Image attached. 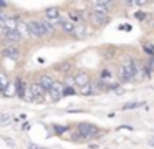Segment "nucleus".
I'll return each mask as SVG.
<instances>
[{
    "label": "nucleus",
    "mask_w": 154,
    "mask_h": 149,
    "mask_svg": "<svg viewBox=\"0 0 154 149\" xmlns=\"http://www.w3.org/2000/svg\"><path fill=\"white\" fill-rule=\"evenodd\" d=\"M27 26H28L30 35L37 36V38L38 36L50 35V33H53V30H55L47 20H30V22H27Z\"/></svg>",
    "instance_id": "obj_1"
},
{
    "label": "nucleus",
    "mask_w": 154,
    "mask_h": 149,
    "mask_svg": "<svg viewBox=\"0 0 154 149\" xmlns=\"http://www.w3.org/2000/svg\"><path fill=\"white\" fill-rule=\"evenodd\" d=\"M121 83H129L134 81V60L133 58H126L121 63L119 70H118Z\"/></svg>",
    "instance_id": "obj_2"
},
{
    "label": "nucleus",
    "mask_w": 154,
    "mask_h": 149,
    "mask_svg": "<svg viewBox=\"0 0 154 149\" xmlns=\"http://www.w3.org/2000/svg\"><path fill=\"white\" fill-rule=\"evenodd\" d=\"M78 131H80V136H83L85 139H90V138H94L98 134V128L90 123H81L78 126Z\"/></svg>",
    "instance_id": "obj_3"
},
{
    "label": "nucleus",
    "mask_w": 154,
    "mask_h": 149,
    "mask_svg": "<svg viewBox=\"0 0 154 149\" xmlns=\"http://www.w3.org/2000/svg\"><path fill=\"white\" fill-rule=\"evenodd\" d=\"M63 88H65V86L61 85V83H57V81L53 83V86L47 91L51 101H60V99L63 98Z\"/></svg>",
    "instance_id": "obj_4"
},
{
    "label": "nucleus",
    "mask_w": 154,
    "mask_h": 149,
    "mask_svg": "<svg viewBox=\"0 0 154 149\" xmlns=\"http://www.w3.org/2000/svg\"><path fill=\"white\" fill-rule=\"evenodd\" d=\"M28 89H30L32 96H33V99H32V103H43V88H42L38 83H32L30 86H28Z\"/></svg>",
    "instance_id": "obj_5"
},
{
    "label": "nucleus",
    "mask_w": 154,
    "mask_h": 149,
    "mask_svg": "<svg viewBox=\"0 0 154 149\" xmlns=\"http://www.w3.org/2000/svg\"><path fill=\"white\" fill-rule=\"evenodd\" d=\"M90 20H91V23H93L94 26H104L108 23V15L106 13H101V12H91V15H90Z\"/></svg>",
    "instance_id": "obj_6"
},
{
    "label": "nucleus",
    "mask_w": 154,
    "mask_h": 149,
    "mask_svg": "<svg viewBox=\"0 0 154 149\" xmlns=\"http://www.w3.org/2000/svg\"><path fill=\"white\" fill-rule=\"evenodd\" d=\"M90 75H88L86 71H78L76 75H75V86H78V88H81V86H85L86 83H90Z\"/></svg>",
    "instance_id": "obj_7"
},
{
    "label": "nucleus",
    "mask_w": 154,
    "mask_h": 149,
    "mask_svg": "<svg viewBox=\"0 0 154 149\" xmlns=\"http://www.w3.org/2000/svg\"><path fill=\"white\" fill-rule=\"evenodd\" d=\"M38 85L42 86V88H43V91H48V89L51 88V86H53V83H55V79L51 78V76H48V75H42L40 78H38Z\"/></svg>",
    "instance_id": "obj_8"
},
{
    "label": "nucleus",
    "mask_w": 154,
    "mask_h": 149,
    "mask_svg": "<svg viewBox=\"0 0 154 149\" xmlns=\"http://www.w3.org/2000/svg\"><path fill=\"white\" fill-rule=\"evenodd\" d=\"M2 95L5 96V98H12V96L17 95V83L15 81H8V85L5 86V89L2 91Z\"/></svg>",
    "instance_id": "obj_9"
},
{
    "label": "nucleus",
    "mask_w": 154,
    "mask_h": 149,
    "mask_svg": "<svg viewBox=\"0 0 154 149\" xmlns=\"http://www.w3.org/2000/svg\"><path fill=\"white\" fill-rule=\"evenodd\" d=\"M4 56H7L8 60H15V61H17V60L20 58V51H18V48H15V46H8V48L4 50Z\"/></svg>",
    "instance_id": "obj_10"
},
{
    "label": "nucleus",
    "mask_w": 154,
    "mask_h": 149,
    "mask_svg": "<svg viewBox=\"0 0 154 149\" xmlns=\"http://www.w3.org/2000/svg\"><path fill=\"white\" fill-rule=\"evenodd\" d=\"M94 91H96V86H94V83H93V81H90V83H86L85 86H81V88H78V93H80V95H83V96L93 95Z\"/></svg>",
    "instance_id": "obj_11"
},
{
    "label": "nucleus",
    "mask_w": 154,
    "mask_h": 149,
    "mask_svg": "<svg viewBox=\"0 0 154 149\" xmlns=\"http://www.w3.org/2000/svg\"><path fill=\"white\" fill-rule=\"evenodd\" d=\"M5 40H7L8 43H15V42H18V40H22V35L17 32V28L7 30V32H5Z\"/></svg>",
    "instance_id": "obj_12"
},
{
    "label": "nucleus",
    "mask_w": 154,
    "mask_h": 149,
    "mask_svg": "<svg viewBox=\"0 0 154 149\" xmlns=\"http://www.w3.org/2000/svg\"><path fill=\"white\" fill-rule=\"evenodd\" d=\"M60 26H61V30H63L65 33H68V35H73V33H75V26H76V25H75L71 20H66V18H65L63 22H61Z\"/></svg>",
    "instance_id": "obj_13"
},
{
    "label": "nucleus",
    "mask_w": 154,
    "mask_h": 149,
    "mask_svg": "<svg viewBox=\"0 0 154 149\" xmlns=\"http://www.w3.org/2000/svg\"><path fill=\"white\" fill-rule=\"evenodd\" d=\"M76 38H86L88 35H90V32H88L86 25H76L75 26V33H73Z\"/></svg>",
    "instance_id": "obj_14"
},
{
    "label": "nucleus",
    "mask_w": 154,
    "mask_h": 149,
    "mask_svg": "<svg viewBox=\"0 0 154 149\" xmlns=\"http://www.w3.org/2000/svg\"><path fill=\"white\" fill-rule=\"evenodd\" d=\"M28 89V85L23 81V79H18L17 81V96H20V98H25V93H27Z\"/></svg>",
    "instance_id": "obj_15"
},
{
    "label": "nucleus",
    "mask_w": 154,
    "mask_h": 149,
    "mask_svg": "<svg viewBox=\"0 0 154 149\" xmlns=\"http://www.w3.org/2000/svg\"><path fill=\"white\" fill-rule=\"evenodd\" d=\"M17 32L22 35V38H23V36H28V35H30V32H28V26H27V23H25V22H18Z\"/></svg>",
    "instance_id": "obj_16"
},
{
    "label": "nucleus",
    "mask_w": 154,
    "mask_h": 149,
    "mask_svg": "<svg viewBox=\"0 0 154 149\" xmlns=\"http://www.w3.org/2000/svg\"><path fill=\"white\" fill-rule=\"evenodd\" d=\"M144 103L143 101H131V103H126L123 106V109H136V108H143Z\"/></svg>",
    "instance_id": "obj_17"
},
{
    "label": "nucleus",
    "mask_w": 154,
    "mask_h": 149,
    "mask_svg": "<svg viewBox=\"0 0 154 149\" xmlns=\"http://www.w3.org/2000/svg\"><path fill=\"white\" fill-rule=\"evenodd\" d=\"M60 15V10L57 8V7H51V8H48L47 12H45V17L47 18H53V17H58Z\"/></svg>",
    "instance_id": "obj_18"
},
{
    "label": "nucleus",
    "mask_w": 154,
    "mask_h": 149,
    "mask_svg": "<svg viewBox=\"0 0 154 149\" xmlns=\"http://www.w3.org/2000/svg\"><path fill=\"white\" fill-rule=\"evenodd\" d=\"M12 119H14L12 114H2L0 116V126H8L12 123Z\"/></svg>",
    "instance_id": "obj_19"
},
{
    "label": "nucleus",
    "mask_w": 154,
    "mask_h": 149,
    "mask_svg": "<svg viewBox=\"0 0 154 149\" xmlns=\"http://www.w3.org/2000/svg\"><path fill=\"white\" fill-rule=\"evenodd\" d=\"M8 81H10V79L7 78V75H4V73H0V93H2V91L5 89V86L8 85Z\"/></svg>",
    "instance_id": "obj_20"
},
{
    "label": "nucleus",
    "mask_w": 154,
    "mask_h": 149,
    "mask_svg": "<svg viewBox=\"0 0 154 149\" xmlns=\"http://www.w3.org/2000/svg\"><path fill=\"white\" fill-rule=\"evenodd\" d=\"M0 138H2V141L7 142V144L10 146V147H15V146H17V142H15L12 138H8V136H0Z\"/></svg>",
    "instance_id": "obj_21"
},
{
    "label": "nucleus",
    "mask_w": 154,
    "mask_h": 149,
    "mask_svg": "<svg viewBox=\"0 0 154 149\" xmlns=\"http://www.w3.org/2000/svg\"><path fill=\"white\" fill-rule=\"evenodd\" d=\"M65 86L75 88V76H66V79H65Z\"/></svg>",
    "instance_id": "obj_22"
},
{
    "label": "nucleus",
    "mask_w": 154,
    "mask_h": 149,
    "mask_svg": "<svg viewBox=\"0 0 154 149\" xmlns=\"http://www.w3.org/2000/svg\"><path fill=\"white\" fill-rule=\"evenodd\" d=\"M27 149H47V147H43V146H40V144H35V142H28Z\"/></svg>",
    "instance_id": "obj_23"
},
{
    "label": "nucleus",
    "mask_w": 154,
    "mask_h": 149,
    "mask_svg": "<svg viewBox=\"0 0 154 149\" xmlns=\"http://www.w3.org/2000/svg\"><path fill=\"white\" fill-rule=\"evenodd\" d=\"M146 3H147V0H133V5H137V7H143Z\"/></svg>",
    "instance_id": "obj_24"
},
{
    "label": "nucleus",
    "mask_w": 154,
    "mask_h": 149,
    "mask_svg": "<svg viewBox=\"0 0 154 149\" xmlns=\"http://www.w3.org/2000/svg\"><path fill=\"white\" fill-rule=\"evenodd\" d=\"M134 17H136L137 20H144V18H146V13H143V12H137Z\"/></svg>",
    "instance_id": "obj_25"
},
{
    "label": "nucleus",
    "mask_w": 154,
    "mask_h": 149,
    "mask_svg": "<svg viewBox=\"0 0 154 149\" xmlns=\"http://www.w3.org/2000/svg\"><path fill=\"white\" fill-rule=\"evenodd\" d=\"M7 18V15L4 13V7H0V20H5Z\"/></svg>",
    "instance_id": "obj_26"
},
{
    "label": "nucleus",
    "mask_w": 154,
    "mask_h": 149,
    "mask_svg": "<svg viewBox=\"0 0 154 149\" xmlns=\"http://www.w3.org/2000/svg\"><path fill=\"white\" fill-rule=\"evenodd\" d=\"M149 71H152V73H154V55H152V58H151V66H149Z\"/></svg>",
    "instance_id": "obj_27"
},
{
    "label": "nucleus",
    "mask_w": 154,
    "mask_h": 149,
    "mask_svg": "<svg viewBox=\"0 0 154 149\" xmlns=\"http://www.w3.org/2000/svg\"><path fill=\"white\" fill-rule=\"evenodd\" d=\"M124 5H128V7H133V0H124Z\"/></svg>",
    "instance_id": "obj_28"
},
{
    "label": "nucleus",
    "mask_w": 154,
    "mask_h": 149,
    "mask_svg": "<svg viewBox=\"0 0 154 149\" xmlns=\"http://www.w3.org/2000/svg\"><path fill=\"white\" fill-rule=\"evenodd\" d=\"M149 144H151V146H154V138H151V139H149Z\"/></svg>",
    "instance_id": "obj_29"
},
{
    "label": "nucleus",
    "mask_w": 154,
    "mask_h": 149,
    "mask_svg": "<svg viewBox=\"0 0 154 149\" xmlns=\"http://www.w3.org/2000/svg\"><path fill=\"white\" fill-rule=\"evenodd\" d=\"M108 2H109V3H113V2H114V0H108Z\"/></svg>",
    "instance_id": "obj_30"
}]
</instances>
